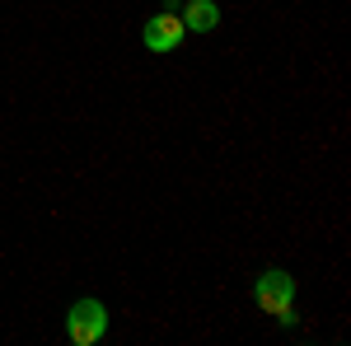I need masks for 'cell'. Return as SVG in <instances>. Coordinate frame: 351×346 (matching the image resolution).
I'll use <instances>...</instances> for the list:
<instances>
[{"mask_svg":"<svg viewBox=\"0 0 351 346\" xmlns=\"http://www.w3.org/2000/svg\"><path fill=\"white\" fill-rule=\"evenodd\" d=\"M253 299H258V309L271 314L276 323H291L295 314V276L291 271H281V267H267L258 281H253Z\"/></svg>","mask_w":351,"mask_h":346,"instance_id":"6da1fadb","label":"cell"},{"mask_svg":"<svg viewBox=\"0 0 351 346\" xmlns=\"http://www.w3.org/2000/svg\"><path fill=\"white\" fill-rule=\"evenodd\" d=\"M66 332L75 346H94L104 332H108V309L99 299H75L71 314H66Z\"/></svg>","mask_w":351,"mask_h":346,"instance_id":"7a4b0ae2","label":"cell"},{"mask_svg":"<svg viewBox=\"0 0 351 346\" xmlns=\"http://www.w3.org/2000/svg\"><path fill=\"white\" fill-rule=\"evenodd\" d=\"M183 19H178V10H164V14H155L150 24L141 28V42L150 47V52H178V42H183Z\"/></svg>","mask_w":351,"mask_h":346,"instance_id":"3957f363","label":"cell"},{"mask_svg":"<svg viewBox=\"0 0 351 346\" xmlns=\"http://www.w3.org/2000/svg\"><path fill=\"white\" fill-rule=\"evenodd\" d=\"M220 24V5L216 0H188V10H183V28L192 33H211Z\"/></svg>","mask_w":351,"mask_h":346,"instance_id":"277c9868","label":"cell"}]
</instances>
